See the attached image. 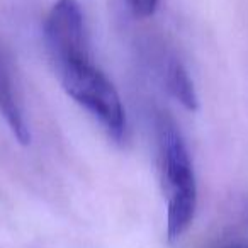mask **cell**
<instances>
[{
	"label": "cell",
	"instance_id": "obj_1",
	"mask_svg": "<svg viewBox=\"0 0 248 248\" xmlns=\"http://www.w3.org/2000/svg\"><path fill=\"white\" fill-rule=\"evenodd\" d=\"M158 148L163 194L167 199V234L180 238L192 224L197 209V182L192 158L182 133L170 117L158 119Z\"/></svg>",
	"mask_w": 248,
	"mask_h": 248
},
{
	"label": "cell",
	"instance_id": "obj_2",
	"mask_svg": "<svg viewBox=\"0 0 248 248\" xmlns=\"http://www.w3.org/2000/svg\"><path fill=\"white\" fill-rule=\"evenodd\" d=\"M65 92L82 106L117 143L128 138V117L116 87L92 56L55 68Z\"/></svg>",
	"mask_w": 248,
	"mask_h": 248
},
{
	"label": "cell",
	"instance_id": "obj_3",
	"mask_svg": "<svg viewBox=\"0 0 248 248\" xmlns=\"http://www.w3.org/2000/svg\"><path fill=\"white\" fill-rule=\"evenodd\" d=\"M45 43L55 68L92 56L85 17L77 0H56L53 4L45 21Z\"/></svg>",
	"mask_w": 248,
	"mask_h": 248
},
{
	"label": "cell",
	"instance_id": "obj_4",
	"mask_svg": "<svg viewBox=\"0 0 248 248\" xmlns=\"http://www.w3.org/2000/svg\"><path fill=\"white\" fill-rule=\"evenodd\" d=\"M0 116L4 117L11 133L21 145L31 143V129L26 119L24 107L17 95L11 66L2 49H0Z\"/></svg>",
	"mask_w": 248,
	"mask_h": 248
},
{
	"label": "cell",
	"instance_id": "obj_5",
	"mask_svg": "<svg viewBox=\"0 0 248 248\" xmlns=\"http://www.w3.org/2000/svg\"><path fill=\"white\" fill-rule=\"evenodd\" d=\"M165 83L172 97L180 102L187 110H196L199 106V97H197L196 87L190 78L189 72L179 60H172L167 66Z\"/></svg>",
	"mask_w": 248,
	"mask_h": 248
},
{
	"label": "cell",
	"instance_id": "obj_6",
	"mask_svg": "<svg viewBox=\"0 0 248 248\" xmlns=\"http://www.w3.org/2000/svg\"><path fill=\"white\" fill-rule=\"evenodd\" d=\"M129 7L138 17H150L158 7V0H128Z\"/></svg>",
	"mask_w": 248,
	"mask_h": 248
},
{
	"label": "cell",
	"instance_id": "obj_7",
	"mask_svg": "<svg viewBox=\"0 0 248 248\" xmlns=\"http://www.w3.org/2000/svg\"><path fill=\"white\" fill-rule=\"evenodd\" d=\"M217 248H248L247 245H241V243H230V245H221Z\"/></svg>",
	"mask_w": 248,
	"mask_h": 248
}]
</instances>
